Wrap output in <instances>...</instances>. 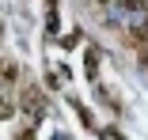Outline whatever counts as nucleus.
<instances>
[{
    "mask_svg": "<svg viewBox=\"0 0 148 140\" xmlns=\"http://www.w3.org/2000/svg\"><path fill=\"white\" fill-rule=\"evenodd\" d=\"M125 8H144V0H122Z\"/></svg>",
    "mask_w": 148,
    "mask_h": 140,
    "instance_id": "f03ea898",
    "label": "nucleus"
},
{
    "mask_svg": "<svg viewBox=\"0 0 148 140\" xmlns=\"http://www.w3.org/2000/svg\"><path fill=\"white\" fill-rule=\"evenodd\" d=\"M23 106H31V114H34V118L42 114V99H38L34 87H27V91H23Z\"/></svg>",
    "mask_w": 148,
    "mask_h": 140,
    "instance_id": "f257e3e1",
    "label": "nucleus"
}]
</instances>
